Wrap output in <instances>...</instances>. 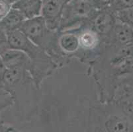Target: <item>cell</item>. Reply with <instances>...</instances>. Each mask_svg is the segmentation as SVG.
<instances>
[{"label": "cell", "instance_id": "6da1fadb", "mask_svg": "<svg viewBox=\"0 0 133 132\" xmlns=\"http://www.w3.org/2000/svg\"><path fill=\"white\" fill-rule=\"evenodd\" d=\"M11 49L22 51L30 61L29 73L37 89L42 82L50 76L58 65L45 51L32 43L20 30L16 29L7 33Z\"/></svg>", "mask_w": 133, "mask_h": 132}, {"label": "cell", "instance_id": "7a4b0ae2", "mask_svg": "<svg viewBox=\"0 0 133 132\" xmlns=\"http://www.w3.org/2000/svg\"><path fill=\"white\" fill-rule=\"evenodd\" d=\"M32 43L45 51L55 61L58 67L68 63L59 49L58 44V31L48 28L41 15L26 19L19 27Z\"/></svg>", "mask_w": 133, "mask_h": 132}, {"label": "cell", "instance_id": "3957f363", "mask_svg": "<svg viewBox=\"0 0 133 132\" xmlns=\"http://www.w3.org/2000/svg\"><path fill=\"white\" fill-rule=\"evenodd\" d=\"M98 10L93 0H71L64 11L58 31L70 30L89 21Z\"/></svg>", "mask_w": 133, "mask_h": 132}, {"label": "cell", "instance_id": "277c9868", "mask_svg": "<svg viewBox=\"0 0 133 132\" xmlns=\"http://www.w3.org/2000/svg\"><path fill=\"white\" fill-rule=\"evenodd\" d=\"M71 0H42L41 15L48 28L58 31L63 13Z\"/></svg>", "mask_w": 133, "mask_h": 132}, {"label": "cell", "instance_id": "5b68a950", "mask_svg": "<svg viewBox=\"0 0 133 132\" xmlns=\"http://www.w3.org/2000/svg\"><path fill=\"white\" fill-rule=\"evenodd\" d=\"M117 21L115 13L108 7L98 10L94 17L88 21L90 27L97 32L107 44L113 26Z\"/></svg>", "mask_w": 133, "mask_h": 132}, {"label": "cell", "instance_id": "8992f818", "mask_svg": "<svg viewBox=\"0 0 133 132\" xmlns=\"http://www.w3.org/2000/svg\"><path fill=\"white\" fill-rule=\"evenodd\" d=\"M58 44L63 56L68 62L72 58L78 59L79 51L78 33L76 29L58 32Z\"/></svg>", "mask_w": 133, "mask_h": 132}, {"label": "cell", "instance_id": "52a82bcc", "mask_svg": "<svg viewBox=\"0 0 133 132\" xmlns=\"http://www.w3.org/2000/svg\"><path fill=\"white\" fill-rule=\"evenodd\" d=\"M133 42V30L127 25L117 19L111 30L107 44L124 46Z\"/></svg>", "mask_w": 133, "mask_h": 132}, {"label": "cell", "instance_id": "ba28073f", "mask_svg": "<svg viewBox=\"0 0 133 132\" xmlns=\"http://www.w3.org/2000/svg\"><path fill=\"white\" fill-rule=\"evenodd\" d=\"M5 68H10L21 65H27L29 67L30 61L27 55L20 50L14 49H8L0 55Z\"/></svg>", "mask_w": 133, "mask_h": 132}, {"label": "cell", "instance_id": "9c48e42d", "mask_svg": "<svg viewBox=\"0 0 133 132\" xmlns=\"http://www.w3.org/2000/svg\"><path fill=\"white\" fill-rule=\"evenodd\" d=\"M26 19L25 15L20 11L11 7L9 13L0 20V29L8 33L19 29Z\"/></svg>", "mask_w": 133, "mask_h": 132}, {"label": "cell", "instance_id": "30bf717a", "mask_svg": "<svg viewBox=\"0 0 133 132\" xmlns=\"http://www.w3.org/2000/svg\"><path fill=\"white\" fill-rule=\"evenodd\" d=\"M12 7L20 11L26 19H31L41 15L42 0H19Z\"/></svg>", "mask_w": 133, "mask_h": 132}, {"label": "cell", "instance_id": "8fae6325", "mask_svg": "<svg viewBox=\"0 0 133 132\" xmlns=\"http://www.w3.org/2000/svg\"><path fill=\"white\" fill-rule=\"evenodd\" d=\"M115 13L117 20L127 25L133 30V7Z\"/></svg>", "mask_w": 133, "mask_h": 132}, {"label": "cell", "instance_id": "7c38bea8", "mask_svg": "<svg viewBox=\"0 0 133 132\" xmlns=\"http://www.w3.org/2000/svg\"><path fill=\"white\" fill-rule=\"evenodd\" d=\"M133 7V0H113L108 8L114 13Z\"/></svg>", "mask_w": 133, "mask_h": 132}, {"label": "cell", "instance_id": "4fadbf2b", "mask_svg": "<svg viewBox=\"0 0 133 132\" xmlns=\"http://www.w3.org/2000/svg\"><path fill=\"white\" fill-rule=\"evenodd\" d=\"M9 48L7 32L0 29V55Z\"/></svg>", "mask_w": 133, "mask_h": 132}, {"label": "cell", "instance_id": "5bb4252c", "mask_svg": "<svg viewBox=\"0 0 133 132\" xmlns=\"http://www.w3.org/2000/svg\"><path fill=\"white\" fill-rule=\"evenodd\" d=\"M12 5L5 0H0V20L9 13Z\"/></svg>", "mask_w": 133, "mask_h": 132}, {"label": "cell", "instance_id": "9a60e30c", "mask_svg": "<svg viewBox=\"0 0 133 132\" xmlns=\"http://www.w3.org/2000/svg\"><path fill=\"white\" fill-rule=\"evenodd\" d=\"M98 9H102L110 5L113 0H93Z\"/></svg>", "mask_w": 133, "mask_h": 132}, {"label": "cell", "instance_id": "2e32d148", "mask_svg": "<svg viewBox=\"0 0 133 132\" xmlns=\"http://www.w3.org/2000/svg\"><path fill=\"white\" fill-rule=\"evenodd\" d=\"M5 67L4 64H3V61L2 60V58L0 57V87H1L2 77H3V73H4L5 71Z\"/></svg>", "mask_w": 133, "mask_h": 132}, {"label": "cell", "instance_id": "e0dca14e", "mask_svg": "<svg viewBox=\"0 0 133 132\" xmlns=\"http://www.w3.org/2000/svg\"><path fill=\"white\" fill-rule=\"evenodd\" d=\"M5 1L12 5L14 4L15 3H16V2H17V1H19V0H5Z\"/></svg>", "mask_w": 133, "mask_h": 132}, {"label": "cell", "instance_id": "ac0fdd59", "mask_svg": "<svg viewBox=\"0 0 133 132\" xmlns=\"http://www.w3.org/2000/svg\"><path fill=\"white\" fill-rule=\"evenodd\" d=\"M0 132H3V128H2V126L1 125H0Z\"/></svg>", "mask_w": 133, "mask_h": 132}, {"label": "cell", "instance_id": "d6986e66", "mask_svg": "<svg viewBox=\"0 0 133 132\" xmlns=\"http://www.w3.org/2000/svg\"><path fill=\"white\" fill-rule=\"evenodd\" d=\"M132 46H133V43H132Z\"/></svg>", "mask_w": 133, "mask_h": 132}]
</instances>
